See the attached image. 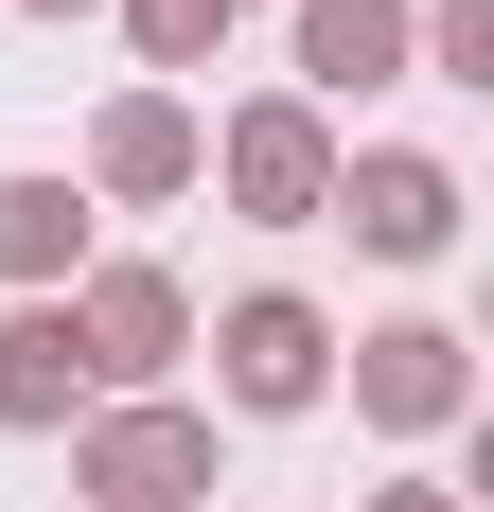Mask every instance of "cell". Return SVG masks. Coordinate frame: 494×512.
I'll return each mask as SVG.
<instances>
[{"label": "cell", "instance_id": "ba28073f", "mask_svg": "<svg viewBox=\"0 0 494 512\" xmlns=\"http://www.w3.org/2000/svg\"><path fill=\"white\" fill-rule=\"evenodd\" d=\"M300 18V71L283 89L336 124V106H371V89H406V0H283Z\"/></svg>", "mask_w": 494, "mask_h": 512}, {"label": "cell", "instance_id": "6da1fadb", "mask_svg": "<svg viewBox=\"0 0 494 512\" xmlns=\"http://www.w3.org/2000/svg\"><path fill=\"white\" fill-rule=\"evenodd\" d=\"M195 177L247 212V230H318V212H336V124H318L300 89H265V106H230V124H212Z\"/></svg>", "mask_w": 494, "mask_h": 512}, {"label": "cell", "instance_id": "7c38bea8", "mask_svg": "<svg viewBox=\"0 0 494 512\" xmlns=\"http://www.w3.org/2000/svg\"><path fill=\"white\" fill-rule=\"evenodd\" d=\"M371 512H477V495H459V477H389Z\"/></svg>", "mask_w": 494, "mask_h": 512}, {"label": "cell", "instance_id": "8fae6325", "mask_svg": "<svg viewBox=\"0 0 494 512\" xmlns=\"http://www.w3.org/2000/svg\"><path fill=\"white\" fill-rule=\"evenodd\" d=\"M124 36H142V89H195L230 53V0H124Z\"/></svg>", "mask_w": 494, "mask_h": 512}, {"label": "cell", "instance_id": "277c9868", "mask_svg": "<svg viewBox=\"0 0 494 512\" xmlns=\"http://www.w3.org/2000/svg\"><path fill=\"white\" fill-rule=\"evenodd\" d=\"M212 389H230L247 424H300L318 389H336V318L300 301V283H247V301L212 318Z\"/></svg>", "mask_w": 494, "mask_h": 512}, {"label": "cell", "instance_id": "52a82bcc", "mask_svg": "<svg viewBox=\"0 0 494 512\" xmlns=\"http://www.w3.org/2000/svg\"><path fill=\"white\" fill-rule=\"evenodd\" d=\"M353 407L389 424V442H442V424L477 407V336H459V318H371V336H353Z\"/></svg>", "mask_w": 494, "mask_h": 512}, {"label": "cell", "instance_id": "4fadbf2b", "mask_svg": "<svg viewBox=\"0 0 494 512\" xmlns=\"http://www.w3.org/2000/svg\"><path fill=\"white\" fill-rule=\"evenodd\" d=\"M18 18H89V0H18Z\"/></svg>", "mask_w": 494, "mask_h": 512}, {"label": "cell", "instance_id": "30bf717a", "mask_svg": "<svg viewBox=\"0 0 494 512\" xmlns=\"http://www.w3.org/2000/svg\"><path fill=\"white\" fill-rule=\"evenodd\" d=\"M0 283L18 301H71L89 283V195L71 177H0Z\"/></svg>", "mask_w": 494, "mask_h": 512}, {"label": "cell", "instance_id": "8992f818", "mask_svg": "<svg viewBox=\"0 0 494 512\" xmlns=\"http://www.w3.org/2000/svg\"><path fill=\"white\" fill-rule=\"evenodd\" d=\"M336 230L371 265H442L459 248V159H424V142H336Z\"/></svg>", "mask_w": 494, "mask_h": 512}, {"label": "cell", "instance_id": "3957f363", "mask_svg": "<svg viewBox=\"0 0 494 512\" xmlns=\"http://www.w3.org/2000/svg\"><path fill=\"white\" fill-rule=\"evenodd\" d=\"M71 354H89L106 407H142L159 371L195 354V283H177V265H89V283H71Z\"/></svg>", "mask_w": 494, "mask_h": 512}, {"label": "cell", "instance_id": "5b68a950", "mask_svg": "<svg viewBox=\"0 0 494 512\" xmlns=\"http://www.w3.org/2000/svg\"><path fill=\"white\" fill-rule=\"evenodd\" d=\"M195 159H212V106H195V89H106L71 195H89V212H177V195H195Z\"/></svg>", "mask_w": 494, "mask_h": 512}, {"label": "cell", "instance_id": "9c48e42d", "mask_svg": "<svg viewBox=\"0 0 494 512\" xmlns=\"http://www.w3.org/2000/svg\"><path fill=\"white\" fill-rule=\"evenodd\" d=\"M89 407L106 389H89V354H71V301H18L0 318V424H18V442H71Z\"/></svg>", "mask_w": 494, "mask_h": 512}, {"label": "cell", "instance_id": "7a4b0ae2", "mask_svg": "<svg viewBox=\"0 0 494 512\" xmlns=\"http://www.w3.org/2000/svg\"><path fill=\"white\" fill-rule=\"evenodd\" d=\"M71 495L89 512H195L212 495V407H159V389L142 407H89L71 424Z\"/></svg>", "mask_w": 494, "mask_h": 512}, {"label": "cell", "instance_id": "5bb4252c", "mask_svg": "<svg viewBox=\"0 0 494 512\" xmlns=\"http://www.w3.org/2000/svg\"><path fill=\"white\" fill-rule=\"evenodd\" d=\"M230 18H247V0H230Z\"/></svg>", "mask_w": 494, "mask_h": 512}]
</instances>
